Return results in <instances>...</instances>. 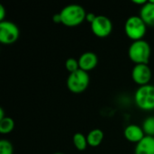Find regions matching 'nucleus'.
I'll list each match as a JSON object with an SVG mask.
<instances>
[{
	"mask_svg": "<svg viewBox=\"0 0 154 154\" xmlns=\"http://www.w3.org/2000/svg\"><path fill=\"white\" fill-rule=\"evenodd\" d=\"M61 16V23L68 27H75L81 24L86 20V10L83 6L71 4L64 6L60 12Z\"/></svg>",
	"mask_w": 154,
	"mask_h": 154,
	"instance_id": "nucleus-1",
	"label": "nucleus"
},
{
	"mask_svg": "<svg viewBox=\"0 0 154 154\" xmlns=\"http://www.w3.org/2000/svg\"><path fill=\"white\" fill-rule=\"evenodd\" d=\"M151 54V46L144 40L133 42L128 49V57L135 65L149 64Z\"/></svg>",
	"mask_w": 154,
	"mask_h": 154,
	"instance_id": "nucleus-2",
	"label": "nucleus"
},
{
	"mask_svg": "<svg viewBox=\"0 0 154 154\" xmlns=\"http://www.w3.org/2000/svg\"><path fill=\"white\" fill-rule=\"evenodd\" d=\"M147 25L139 15H132L127 18L125 23V32L133 42L141 41L145 36Z\"/></svg>",
	"mask_w": 154,
	"mask_h": 154,
	"instance_id": "nucleus-3",
	"label": "nucleus"
},
{
	"mask_svg": "<svg viewBox=\"0 0 154 154\" xmlns=\"http://www.w3.org/2000/svg\"><path fill=\"white\" fill-rule=\"evenodd\" d=\"M134 103L143 111L154 110V86L148 84L139 87L134 93Z\"/></svg>",
	"mask_w": 154,
	"mask_h": 154,
	"instance_id": "nucleus-4",
	"label": "nucleus"
},
{
	"mask_svg": "<svg viewBox=\"0 0 154 154\" xmlns=\"http://www.w3.org/2000/svg\"><path fill=\"white\" fill-rule=\"evenodd\" d=\"M89 81L88 73L82 69H78L69 75L67 79V87L71 93L80 94L88 88Z\"/></svg>",
	"mask_w": 154,
	"mask_h": 154,
	"instance_id": "nucleus-5",
	"label": "nucleus"
},
{
	"mask_svg": "<svg viewBox=\"0 0 154 154\" xmlns=\"http://www.w3.org/2000/svg\"><path fill=\"white\" fill-rule=\"evenodd\" d=\"M19 35V28L14 23L6 20L0 22V42L2 44H14L18 40Z\"/></svg>",
	"mask_w": 154,
	"mask_h": 154,
	"instance_id": "nucleus-6",
	"label": "nucleus"
},
{
	"mask_svg": "<svg viewBox=\"0 0 154 154\" xmlns=\"http://www.w3.org/2000/svg\"><path fill=\"white\" fill-rule=\"evenodd\" d=\"M90 28L94 35L98 38L108 37L113 30V23L111 20L106 15H97L95 21L90 24Z\"/></svg>",
	"mask_w": 154,
	"mask_h": 154,
	"instance_id": "nucleus-7",
	"label": "nucleus"
},
{
	"mask_svg": "<svg viewBox=\"0 0 154 154\" xmlns=\"http://www.w3.org/2000/svg\"><path fill=\"white\" fill-rule=\"evenodd\" d=\"M152 77V72L148 64H137L132 70V79L134 82L140 87L148 85Z\"/></svg>",
	"mask_w": 154,
	"mask_h": 154,
	"instance_id": "nucleus-8",
	"label": "nucleus"
},
{
	"mask_svg": "<svg viewBox=\"0 0 154 154\" xmlns=\"http://www.w3.org/2000/svg\"><path fill=\"white\" fill-rule=\"evenodd\" d=\"M79 69H82L86 72H88L94 69L98 63V58L96 53L92 51H86L82 53L78 59Z\"/></svg>",
	"mask_w": 154,
	"mask_h": 154,
	"instance_id": "nucleus-9",
	"label": "nucleus"
},
{
	"mask_svg": "<svg viewBox=\"0 0 154 154\" xmlns=\"http://www.w3.org/2000/svg\"><path fill=\"white\" fill-rule=\"evenodd\" d=\"M124 135L128 142L136 143V144L145 137V134H144L142 126H139L137 125H127L125 128Z\"/></svg>",
	"mask_w": 154,
	"mask_h": 154,
	"instance_id": "nucleus-10",
	"label": "nucleus"
},
{
	"mask_svg": "<svg viewBox=\"0 0 154 154\" xmlns=\"http://www.w3.org/2000/svg\"><path fill=\"white\" fill-rule=\"evenodd\" d=\"M147 26H154V0H149L141 7L140 15Z\"/></svg>",
	"mask_w": 154,
	"mask_h": 154,
	"instance_id": "nucleus-11",
	"label": "nucleus"
},
{
	"mask_svg": "<svg viewBox=\"0 0 154 154\" xmlns=\"http://www.w3.org/2000/svg\"><path fill=\"white\" fill-rule=\"evenodd\" d=\"M134 154H154V136L145 135V137L136 144Z\"/></svg>",
	"mask_w": 154,
	"mask_h": 154,
	"instance_id": "nucleus-12",
	"label": "nucleus"
},
{
	"mask_svg": "<svg viewBox=\"0 0 154 154\" xmlns=\"http://www.w3.org/2000/svg\"><path fill=\"white\" fill-rule=\"evenodd\" d=\"M104 140V133L100 129H93L87 135L88 144L90 147H98Z\"/></svg>",
	"mask_w": 154,
	"mask_h": 154,
	"instance_id": "nucleus-13",
	"label": "nucleus"
},
{
	"mask_svg": "<svg viewBox=\"0 0 154 154\" xmlns=\"http://www.w3.org/2000/svg\"><path fill=\"white\" fill-rule=\"evenodd\" d=\"M72 141H73V144H74L75 148L78 151H80V152L85 151L87 149V147L88 146V141H87V136H85L81 133H76L72 137Z\"/></svg>",
	"mask_w": 154,
	"mask_h": 154,
	"instance_id": "nucleus-14",
	"label": "nucleus"
},
{
	"mask_svg": "<svg viewBox=\"0 0 154 154\" xmlns=\"http://www.w3.org/2000/svg\"><path fill=\"white\" fill-rule=\"evenodd\" d=\"M14 128V121L9 116H5L0 120V133L2 134H8L13 132Z\"/></svg>",
	"mask_w": 154,
	"mask_h": 154,
	"instance_id": "nucleus-15",
	"label": "nucleus"
},
{
	"mask_svg": "<svg viewBox=\"0 0 154 154\" xmlns=\"http://www.w3.org/2000/svg\"><path fill=\"white\" fill-rule=\"evenodd\" d=\"M142 128L147 136H154V116H148L143 122Z\"/></svg>",
	"mask_w": 154,
	"mask_h": 154,
	"instance_id": "nucleus-16",
	"label": "nucleus"
},
{
	"mask_svg": "<svg viewBox=\"0 0 154 154\" xmlns=\"http://www.w3.org/2000/svg\"><path fill=\"white\" fill-rule=\"evenodd\" d=\"M0 154H14L13 144L5 139L0 141Z\"/></svg>",
	"mask_w": 154,
	"mask_h": 154,
	"instance_id": "nucleus-17",
	"label": "nucleus"
},
{
	"mask_svg": "<svg viewBox=\"0 0 154 154\" xmlns=\"http://www.w3.org/2000/svg\"><path fill=\"white\" fill-rule=\"evenodd\" d=\"M65 68L70 73H73L79 69V60L74 59V58H69L65 61Z\"/></svg>",
	"mask_w": 154,
	"mask_h": 154,
	"instance_id": "nucleus-18",
	"label": "nucleus"
},
{
	"mask_svg": "<svg viewBox=\"0 0 154 154\" xmlns=\"http://www.w3.org/2000/svg\"><path fill=\"white\" fill-rule=\"evenodd\" d=\"M97 15L94 14V13H87V15H86V21L88 22L90 24L95 21Z\"/></svg>",
	"mask_w": 154,
	"mask_h": 154,
	"instance_id": "nucleus-19",
	"label": "nucleus"
},
{
	"mask_svg": "<svg viewBox=\"0 0 154 154\" xmlns=\"http://www.w3.org/2000/svg\"><path fill=\"white\" fill-rule=\"evenodd\" d=\"M5 9L3 5H0V22L5 21Z\"/></svg>",
	"mask_w": 154,
	"mask_h": 154,
	"instance_id": "nucleus-20",
	"label": "nucleus"
},
{
	"mask_svg": "<svg viewBox=\"0 0 154 154\" xmlns=\"http://www.w3.org/2000/svg\"><path fill=\"white\" fill-rule=\"evenodd\" d=\"M52 20H53V22L55 23H61V16H60V13L59 14H55L53 15V17H52Z\"/></svg>",
	"mask_w": 154,
	"mask_h": 154,
	"instance_id": "nucleus-21",
	"label": "nucleus"
},
{
	"mask_svg": "<svg viewBox=\"0 0 154 154\" xmlns=\"http://www.w3.org/2000/svg\"><path fill=\"white\" fill-rule=\"evenodd\" d=\"M133 3L137 5H141V7H142L143 5H144L147 3V0H133Z\"/></svg>",
	"mask_w": 154,
	"mask_h": 154,
	"instance_id": "nucleus-22",
	"label": "nucleus"
},
{
	"mask_svg": "<svg viewBox=\"0 0 154 154\" xmlns=\"http://www.w3.org/2000/svg\"><path fill=\"white\" fill-rule=\"evenodd\" d=\"M5 117V112H4V109L1 107L0 108V120H2V119H4Z\"/></svg>",
	"mask_w": 154,
	"mask_h": 154,
	"instance_id": "nucleus-23",
	"label": "nucleus"
},
{
	"mask_svg": "<svg viewBox=\"0 0 154 154\" xmlns=\"http://www.w3.org/2000/svg\"><path fill=\"white\" fill-rule=\"evenodd\" d=\"M53 154H63V153H61V152H56V153H53Z\"/></svg>",
	"mask_w": 154,
	"mask_h": 154,
	"instance_id": "nucleus-24",
	"label": "nucleus"
}]
</instances>
